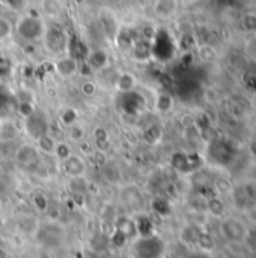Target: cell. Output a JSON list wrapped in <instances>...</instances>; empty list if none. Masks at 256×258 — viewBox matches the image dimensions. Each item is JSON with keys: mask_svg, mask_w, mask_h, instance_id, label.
<instances>
[{"mask_svg": "<svg viewBox=\"0 0 256 258\" xmlns=\"http://www.w3.org/2000/svg\"><path fill=\"white\" fill-rule=\"evenodd\" d=\"M66 136H68V142L71 145L74 144H83L84 142V138H86V130L81 124H74L71 127L66 128Z\"/></svg>", "mask_w": 256, "mask_h": 258, "instance_id": "21", "label": "cell"}, {"mask_svg": "<svg viewBox=\"0 0 256 258\" xmlns=\"http://www.w3.org/2000/svg\"><path fill=\"white\" fill-rule=\"evenodd\" d=\"M35 145L38 147L42 157H53L56 145H57V139L51 133H47V135L41 136L38 141H35Z\"/></svg>", "mask_w": 256, "mask_h": 258, "instance_id": "16", "label": "cell"}, {"mask_svg": "<svg viewBox=\"0 0 256 258\" xmlns=\"http://www.w3.org/2000/svg\"><path fill=\"white\" fill-rule=\"evenodd\" d=\"M42 159L44 157L39 153L38 147L35 145V142L29 141V142H21V144L17 145V151H15V156H14V163L20 169L33 171V169L41 166Z\"/></svg>", "mask_w": 256, "mask_h": 258, "instance_id": "6", "label": "cell"}, {"mask_svg": "<svg viewBox=\"0 0 256 258\" xmlns=\"http://www.w3.org/2000/svg\"><path fill=\"white\" fill-rule=\"evenodd\" d=\"M98 83L95 80H91V79H86L80 83L78 89H80V94L84 97V98H92L98 94Z\"/></svg>", "mask_w": 256, "mask_h": 258, "instance_id": "24", "label": "cell"}, {"mask_svg": "<svg viewBox=\"0 0 256 258\" xmlns=\"http://www.w3.org/2000/svg\"><path fill=\"white\" fill-rule=\"evenodd\" d=\"M41 42L50 54L57 57L63 53H68L71 36L68 35L66 29L59 24V21H50L47 23L45 33Z\"/></svg>", "mask_w": 256, "mask_h": 258, "instance_id": "4", "label": "cell"}, {"mask_svg": "<svg viewBox=\"0 0 256 258\" xmlns=\"http://www.w3.org/2000/svg\"><path fill=\"white\" fill-rule=\"evenodd\" d=\"M50 128H51L50 116L41 107H33L26 116H23V132L32 142L50 133Z\"/></svg>", "mask_w": 256, "mask_h": 258, "instance_id": "5", "label": "cell"}, {"mask_svg": "<svg viewBox=\"0 0 256 258\" xmlns=\"http://www.w3.org/2000/svg\"><path fill=\"white\" fill-rule=\"evenodd\" d=\"M32 204L35 206V209L38 212H47L50 207V201L48 198L42 194V192H35L32 197Z\"/></svg>", "mask_w": 256, "mask_h": 258, "instance_id": "25", "label": "cell"}, {"mask_svg": "<svg viewBox=\"0 0 256 258\" xmlns=\"http://www.w3.org/2000/svg\"><path fill=\"white\" fill-rule=\"evenodd\" d=\"M57 118H59V122L63 127L68 128V127H71V125L78 122V110L75 107H72V106H63L60 109Z\"/></svg>", "mask_w": 256, "mask_h": 258, "instance_id": "18", "label": "cell"}, {"mask_svg": "<svg viewBox=\"0 0 256 258\" xmlns=\"http://www.w3.org/2000/svg\"><path fill=\"white\" fill-rule=\"evenodd\" d=\"M143 138L148 144H157L161 139V128L158 125H151L145 130Z\"/></svg>", "mask_w": 256, "mask_h": 258, "instance_id": "26", "label": "cell"}, {"mask_svg": "<svg viewBox=\"0 0 256 258\" xmlns=\"http://www.w3.org/2000/svg\"><path fill=\"white\" fill-rule=\"evenodd\" d=\"M14 36V21L8 17L0 14V44L8 42Z\"/></svg>", "mask_w": 256, "mask_h": 258, "instance_id": "20", "label": "cell"}, {"mask_svg": "<svg viewBox=\"0 0 256 258\" xmlns=\"http://www.w3.org/2000/svg\"><path fill=\"white\" fill-rule=\"evenodd\" d=\"M222 234L223 237H226V240L237 243V242H243L249 236V231L243 225V222L237 219H225L222 222Z\"/></svg>", "mask_w": 256, "mask_h": 258, "instance_id": "10", "label": "cell"}, {"mask_svg": "<svg viewBox=\"0 0 256 258\" xmlns=\"http://www.w3.org/2000/svg\"><path fill=\"white\" fill-rule=\"evenodd\" d=\"M33 239L41 249L48 251V252H54L65 245L66 230L60 222L48 221V222L39 224Z\"/></svg>", "mask_w": 256, "mask_h": 258, "instance_id": "3", "label": "cell"}, {"mask_svg": "<svg viewBox=\"0 0 256 258\" xmlns=\"http://www.w3.org/2000/svg\"><path fill=\"white\" fill-rule=\"evenodd\" d=\"M180 9V0H154L151 5V12L154 18L167 21L177 15Z\"/></svg>", "mask_w": 256, "mask_h": 258, "instance_id": "9", "label": "cell"}, {"mask_svg": "<svg viewBox=\"0 0 256 258\" xmlns=\"http://www.w3.org/2000/svg\"><path fill=\"white\" fill-rule=\"evenodd\" d=\"M115 86L121 94H130V92H134V89L137 86V79L133 73L124 71L116 77Z\"/></svg>", "mask_w": 256, "mask_h": 258, "instance_id": "15", "label": "cell"}, {"mask_svg": "<svg viewBox=\"0 0 256 258\" xmlns=\"http://www.w3.org/2000/svg\"><path fill=\"white\" fill-rule=\"evenodd\" d=\"M98 20H100V24H101L103 30L106 32V35L116 39V36L119 35V30H121V24H119V20L115 15V12L107 8H103L98 14Z\"/></svg>", "mask_w": 256, "mask_h": 258, "instance_id": "12", "label": "cell"}, {"mask_svg": "<svg viewBox=\"0 0 256 258\" xmlns=\"http://www.w3.org/2000/svg\"><path fill=\"white\" fill-rule=\"evenodd\" d=\"M47 21L39 12H23L14 21V36L24 44L41 42L45 33Z\"/></svg>", "mask_w": 256, "mask_h": 258, "instance_id": "1", "label": "cell"}, {"mask_svg": "<svg viewBox=\"0 0 256 258\" xmlns=\"http://www.w3.org/2000/svg\"><path fill=\"white\" fill-rule=\"evenodd\" d=\"M154 106L158 113H169L175 109V98L170 92H158Z\"/></svg>", "mask_w": 256, "mask_h": 258, "instance_id": "17", "label": "cell"}, {"mask_svg": "<svg viewBox=\"0 0 256 258\" xmlns=\"http://www.w3.org/2000/svg\"><path fill=\"white\" fill-rule=\"evenodd\" d=\"M166 242L161 236L152 233L146 236H136L130 240L128 257L130 258H164Z\"/></svg>", "mask_w": 256, "mask_h": 258, "instance_id": "2", "label": "cell"}, {"mask_svg": "<svg viewBox=\"0 0 256 258\" xmlns=\"http://www.w3.org/2000/svg\"><path fill=\"white\" fill-rule=\"evenodd\" d=\"M60 171L69 180H72V178H84V175L88 172V163H86L83 156L74 153L68 159L60 162Z\"/></svg>", "mask_w": 256, "mask_h": 258, "instance_id": "8", "label": "cell"}, {"mask_svg": "<svg viewBox=\"0 0 256 258\" xmlns=\"http://www.w3.org/2000/svg\"><path fill=\"white\" fill-rule=\"evenodd\" d=\"M39 14L45 21H60L65 14L63 0H39Z\"/></svg>", "mask_w": 256, "mask_h": 258, "instance_id": "11", "label": "cell"}, {"mask_svg": "<svg viewBox=\"0 0 256 258\" xmlns=\"http://www.w3.org/2000/svg\"><path fill=\"white\" fill-rule=\"evenodd\" d=\"M53 70L60 79H72L80 71V60L71 53H63L54 59Z\"/></svg>", "mask_w": 256, "mask_h": 258, "instance_id": "7", "label": "cell"}, {"mask_svg": "<svg viewBox=\"0 0 256 258\" xmlns=\"http://www.w3.org/2000/svg\"><path fill=\"white\" fill-rule=\"evenodd\" d=\"M11 71H12V60L9 59V56L6 53H3L0 50V77L9 76Z\"/></svg>", "mask_w": 256, "mask_h": 258, "instance_id": "27", "label": "cell"}, {"mask_svg": "<svg viewBox=\"0 0 256 258\" xmlns=\"http://www.w3.org/2000/svg\"><path fill=\"white\" fill-rule=\"evenodd\" d=\"M84 62H86V65L91 70H94V71H103V70H107L109 68V65H110V56H109V53L104 48H94V50H89L88 51Z\"/></svg>", "mask_w": 256, "mask_h": 258, "instance_id": "13", "label": "cell"}, {"mask_svg": "<svg viewBox=\"0 0 256 258\" xmlns=\"http://www.w3.org/2000/svg\"><path fill=\"white\" fill-rule=\"evenodd\" d=\"M121 198L124 201V204L130 209H140L143 206V195H142V190L134 186V184H130V186H125L121 192Z\"/></svg>", "mask_w": 256, "mask_h": 258, "instance_id": "14", "label": "cell"}, {"mask_svg": "<svg viewBox=\"0 0 256 258\" xmlns=\"http://www.w3.org/2000/svg\"><path fill=\"white\" fill-rule=\"evenodd\" d=\"M17 141H5L0 139V163L14 162V156L17 151Z\"/></svg>", "mask_w": 256, "mask_h": 258, "instance_id": "19", "label": "cell"}, {"mask_svg": "<svg viewBox=\"0 0 256 258\" xmlns=\"http://www.w3.org/2000/svg\"><path fill=\"white\" fill-rule=\"evenodd\" d=\"M94 139H95V145L100 151L106 150L110 145V135L104 127H97L94 132Z\"/></svg>", "mask_w": 256, "mask_h": 258, "instance_id": "22", "label": "cell"}, {"mask_svg": "<svg viewBox=\"0 0 256 258\" xmlns=\"http://www.w3.org/2000/svg\"><path fill=\"white\" fill-rule=\"evenodd\" d=\"M71 154H74V150H72V145L69 142H62V141H57V145H56V150H54V159L60 163L63 162L65 159H68Z\"/></svg>", "mask_w": 256, "mask_h": 258, "instance_id": "23", "label": "cell"}]
</instances>
